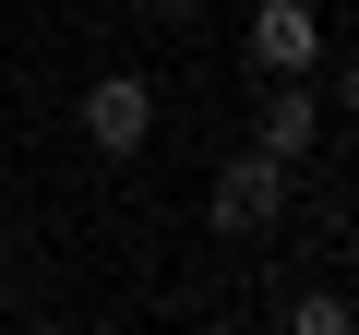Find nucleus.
<instances>
[{
  "label": "nucleus",
  "instance_id": "obj_5",
  "mask_svg": "<svg viewBox=\"0 0 359 335\" xmlns=\"http://www.w3.org/2000/svg\"><path fill=\"white\" fill-rule=\"evenodd\" d=\"M359 323V287H299L287 299V335H347Z\"/></svg>",
  "mask_w": 359,
  "mask_h": 335
},
{
  "label": "nucleus",
  "instance_id": "obj_2",
  "mask_svg": "<svg viewBox=\"0 0 359 335\" xmlns=\"http://www.w3.org/2000/svg\"><path fill=\"white\" fill-rule=\"evenodd\" d=\"M72 120H84L96 156H144V144H156V84H144V72H96Z\"/></svg>",
  "mask_w": 359,
  "mask_h": 335
},
{
  "label": "nucleus",
  "instance_id": "obj_7",
  "mask_svg": "<svg viewBox=\"0 0 359 335\" xmlns=\"http://www.w3.org/2000/svg\"><path fill=\"white\" fill-rule=\"evenodd\" d=\"M347 287H359V228H347Z\"/></svg>",
  "mask_w": 359,
  "mask_h": 335
},
{
  "label": "nucleus",
  "instance_id": "obj_4",
  "mask_svg": "<svg viewBox=\"0 0 359 335\" xmlns=\"http://www.w3.org/2000/svg\"><path fill=\"white\" fill-rule=\"evenodd\" d=\"M252 84H264V120H252V144H264V156H311V132H323L311 84H299V72H252Z\"/></svg>",
  "mask_w": 359,
  "mask_h": 335
},
{
  "label": "nucleus",
  "instance_id": "obj_3",
  "mask_svg": "<svg viewBox=\"0 0 359 335\" xmlns=\"http://www.w3.org/2000/svg\"><path fill=\"white\" fill-rule=\"evenodd\" d=\"M240 48H252V72H311L323 60V25H311V0H264Z\"/></svg>",
  "mask_w": 359,
  "mask_h": 335
},
{
  "label": "nucleus",
  "instance_id": "obj_9",
  "mask_svg": "<svg viewBox=\"0 0 359 335\" xmlns=\"http://www.w3.org/2000/svg\"><path fill=\"white\" fill-rule=\"evenodd\" d=\"M0 275H13V240H0Z\"/></svg>",
  "mask_w": 359,
  "mask_h": 335
},
{
  "label": "nucleus",
  "instance_id": "obj_1",
  "mask_svg": "<svg viewBox=\"0 0 359 335\" xmlns=\"http://www.w3.org/2000/svg\"><path fill=\"white\" fill-rule=\"evenodd\" d=\"M204 216H216V240H264L276 216H287V156H216V192H204Z\"/></svg>",
  "mask_w": 359,
  "mask_h": 335
},
{
  "label": "nucleus",
  "instance_id": "obj_8",
  "mask_svg": "<svg viewBox=\"0 0 359 335\" xmlns=\"http://www.w3.org/2000/svg\"><path fill=\"white\" fill-rule=\"evenodd\" d=\"M156 13H192V0H156Z\"/></svg>",
  "mask_w": 359,
  "mask_h": 335
},
{
  "label": "nucleus",
  "instance_id": "obj_6",
  "mask_svg": "<svg viewBox=\"0 0 359 335\" xmlns=\"http://www.w3.org/2000/svg\"><path fill=\"white\" fill-rule=\"evenodd\" d=\"M335 96H347V108H359V60H335Z\"/></svg>",
  "mask_w": 359,
  "mask_h": 335
}]
</instances>
